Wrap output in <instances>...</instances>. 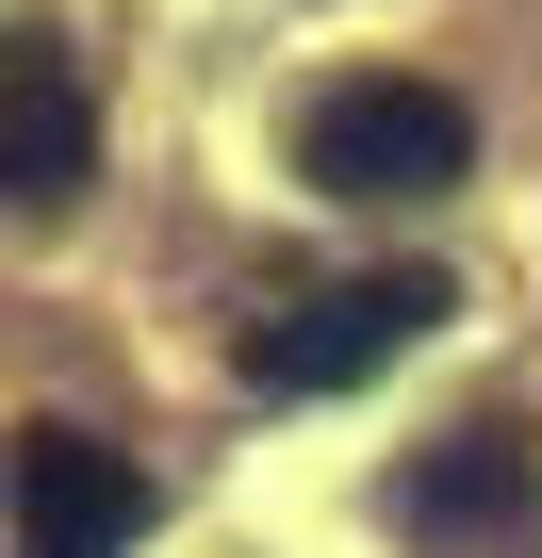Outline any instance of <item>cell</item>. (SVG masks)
Segmentation results:
<instances>
[{
    "mask_svg": "<svg viewBox=\"0 0 542 558\" xmlns=\"http://www.w3.org/2000/svg\"><path fill=\"white\" fill-rule=\"evenodd\" d=\"M395 525L427 558H542V444L526 427H444L395 476Z\"/></svg>",
    "mask_w": 542,
    "mask_h": 558,
    "instance_id": "3",
    "label": "cell"
},
{
    "mask_svg": "<svg viewBox=\"0 0 542 558\" xmlns=\"http://www.w3.org/2000/svg\"><path fill=\"white\" fill-rule=\"evenodd\" d=\"M99 181V99L50 34H0V197L17 214H67Z\"/></svg>",
    "mask_w": 542,
    "mask_h": 558,
    "instance_id": "5",
    "label": "cell"
},
{
    "mask_svg": "<svg viewBox=\"0 0 542 558\" xmlns=\"http://www.w3.org/2000/svg\"><path fill=\"white\" fill-rule=\"evenodd\" d=\"M444 296H460L444 263L329 279V296H297V313H263V329H246V395H362L395 345H427V329H444Z\"/></svg>",
    "mask_w": 542,
    "mask_h": 558,
    "instance_id": "2",
    "label": "cell"
},
{
    "mask_svg": "<svg viewBox=\"0 0 542 558\" xmlns=\"http://www.w3.org/2000/svg\"><path fill=\"white\" fill-rule=\"evenodd\" d=\"M297 181L313 197H444V181H477V99H444L411 66L313 83L297 99Z\"/></svg>",
    "mask_w": 542,
    "mask_h": 558,
    "instance_id": "1",
    "label": "cell"
},
{
    "mask_svg": "<svg viewBox=\"0 0 542 558\" xmlns=\"http://www.w3.org/2000/svg\"><path fill=\"white\" fill-rule=\"evenodd\" d=\"M0 509H17V558H132V542H148V476H132L99 427H17Z\"/></svg>",
    "mask_w": 542,
    "mask_h": 558,
    "instance_id": "4",
    "label": "cell"
}]
</instances>
